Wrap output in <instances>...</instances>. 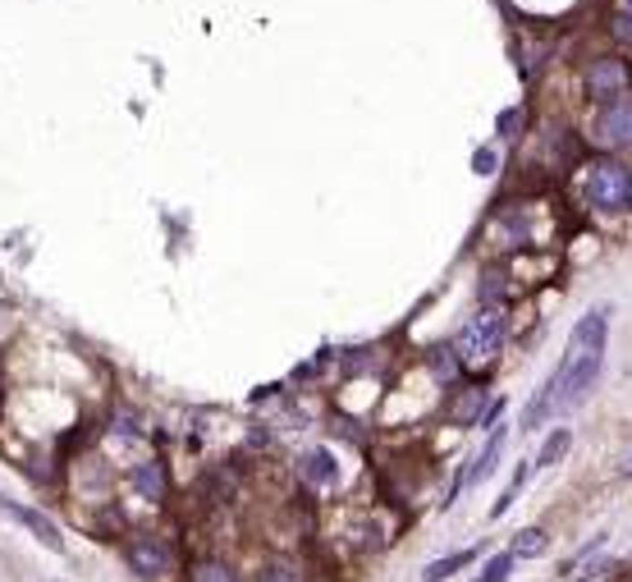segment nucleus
Wrapping results in <instances>:
<instances>
[{
  "label": "nucleus",
  "mask_w": 632,
  "mask_h": 582,
  "mask_svg": "<svg viewBox=\"0 0 632 582\" xmlns=\"http://www.w3.org/2000/svg\"><path fill=\"white\" fill-rule=\"evenodd\" d=\"M124 564L138 578L156 582V578L170 573V546H166V541H156V536H133L129 546H124Z\"/></svg>",
  "instance_id": "obj_4"
},
{
  "label": "nucleus",
  "mask_w": 632,
  "mask_h": 582,
  "mask_svg": "<svg viewBox=\"0 0 632 582\" xmlns=\"http://www.w3.org/2000/svg\"><path fill=\"white\" fill-rule=\"evenodd\" d=\"M508 569H513V555H495V560L477 573V582H504V578H508Z\"/></svg>",
  "instance_id": "obj_17"
},
{
  "label": "nucleus",
  "mask_w": 632,
  "mask_h": 582,
  "mask_svg": "<svg viewBox=\"0 0 632 582\" xmlns=\"http://www.w3.org/2000/svg\"><path fill=\"white\" fill-rule=\"evenodd\" d=\"M623 83H628V69L619 60H596L586 69V97L591 101H614L623 92Z\"/></svg>",
  "instance_id": "obj_6"
},
{
  "label": "nucleus",
  "mask_w": 632,
  "mask_h": 582,
  "mask_svg": "<svg viewBox=\"0 0 632 582\" xmlns=\"http://www.w3.org/2000/svg\"><path fill=\"white\" fill-rule=\"evenodd\" d=\"M129 486H133L142 500H161V495H166L161 463H138V468H129Z\"/></svg>",
  "instance_id": "obj_9"
},
{
  "label": "nucleus",
  "mask_w": 632,
  "mask_h": 582,
  "mask_svg": "<svg viewBox=\"0 0 632 582\" xmlns=\"http://www.w3.org/2000/svg\"><path fill=\"white\" fill-rule=\"evenodd\" d=\"M568 445H573V432H564V426H559V432H550L545 445L536 449V468H550V463H559V458L568 454Z\"/></svg>",
  "instance_id": "obj_13"
},
{
  "label": "nucleus",
  "mask_w": 632,
  "mask_h": 582,
  "mask_svg": "<svg viewBox=\"0 0 632 582\" xmlns=\"http://www.w3.org/2000/svg\"><path fill=\"white\" fill-rule=\"evenodd\" d=\"M614 32L623 37V42H632V14H619V19H614Z\"/></svg>",
  "instance_id": "obj_19"
},
{
  "label": "nucleus",
  "mask_w": 632,
  "mask_h": 582,
  "mask_svg": "<svg viewBox=\"0 0 632 582\" xmlns=\"http://www.w3.org/2000/svg\"><path fill=\"white\" fill-rule=\"evenodd\" d=\"M628 207H632V193H628Z\"/></svg>",
  "instance_id": "obj_25"
},
{
  "label": "nucleus",
  "mask_w": 632,
  "mask_h": 582,
  "mask_svg": "<svg viewBox=\"0 0 632 582\" xmlns=\"http://www.w3.org/2000/svg\"><path fill=\"white\" fill-rule=\"evenodd\" d=\"M605 330H610L605 307H591V312L573 326L564 363H559L555 376H550V385H555V408H568V404L591 395V385H596V376H601V363H605Z\"/></svg>",
  "instance_id": "obj_1"
},
{
  "label": "nucleus",
  "mask_w": 632,
  "mask_h": 582,
  "mask_svg": "<svg viewBox=\"0 0 632 582\" xmlns=\"http://www.w3.org/2000/svg\"><path fill=\"white\" fill-rule=\"evenodd\" d=\"M623 5H628V10H632V0H623Z\"/></svg>",
  "instance_id": "obj_24"
},
{
  "label": "nucleus",
  "mask_w": 632,
  "mask_h": 582,
  "mask_svg": "<svg viewBox=\"0 0 632 582\" xmlns=\"http://www.w3.org/2000/svg\"><path fill=\"white\" fill-rule=\"evenodd\" d=\"M545 551V532L541 527H527V532H518V536H513V555H541Z\"/></svg>",
  "instance_id": "obj_15"
},
{
  "label": "nucleus",
  "mask_w": 632,
  "mask_h": 582,
  "mask_svg": "<svg viewBox=\"0 0 632 582\" xmlns=\"http://www.w3.org/2000/svg\"><path fill=\"white\" fill-rule=\"evenodd\" d=\"M508 326H504V312H495V307H486V312H477L463 330H458V358H467L472 367H482L486 358L500 354Z\"/></svg>",
  "instance_id": "obj_2"
},
{
  "label": "nucleus",
  "mask_w": 632,
  "mask_h": 582,
  "mask_svg": "<svg viewBox=\"0 0 632 582\" xmlns=\"http://www.w3.org/2000/svg\"><path fill=\"white\" fill-rule=\"evenodd\" d=\"M5 504H10V500H5V495H0V509H5Z\"/></svg>",
  "instance_id": "obj_23"
},
{
  "label": "nucleus",
  "mask_w": 632,
  "mask_h": 582,
  "mask_svg": "<svg viewBox=\"0 0 632 582\" xmlns=\"http://www.w3.org/2000/svg\"><path fill=\"white\" fill-rule=\"evenodd\" d=\"M5 509H10V514H14V518H19V523H23L28 532H37V536H42L51 551H60V527H56V523H51L47 514H37V509H23V504H5Z\"/></svg>",
  "instance_id": "obj_11"
},
{
  "label": "nucleus",
  "mask_w": 632,
  "mask_h": 582,
  "mask_svg": "<svg viewBox=\"0 0 632 582\" xmlns=\"http://www.w3.org/2000/svg\"><path fill=\"white\" fill-rule=\"evenodd\" d=\"M500 449H504V426H495V432L486 436V445H482V454L472 458V468H467V477H458V486L454 491H472V486H482L486 477H491V468L500 463Z\"/></svg>",
  "instance_id": "obj_7"
},
{
  "label": "nucleus",
  "mask_w": 632,
  "mask_h": 582,
  "mask_svg": "<svg viewBox=\"0 0 632 582\" xmlns=\"http://www.w3.org/2000/svg\"><path fill=\"white\" fill-rule=\"evenodd\" d=\"M619 473H623V477H632V454L623 458V468H619Z\"/></svg>",
  "instance_id": "obj_22"
},
{
  "label": "nucleus",
  "mask_w": 632,
  "mask_h": 582,
  "mask_svg": "<svg viewBox=\"0 0 632 582\" xmlns=\"http://www.w3.org/2000/svg\"><path fill=\"white\" fill-rule=\"evenodd\" d=\"M115 432H120V441H138V422L120 417V422H115Z\"/></svg>",
  "instance_id": "obj_18"
},
{
  "label": "nucleus",
  "mask_w": 632,
  "mask_h": 582,
  "mask_svg": "<svg viewBox=\"0 0 632 582\" xmlns=\"http://www.w3.org/2000/svg\"><path fill=\"white\" fill-rule=\"evenodd\" d=\"M513 129H518V110H504L500 115V133H513Z\"/></svg>",
  "instance_id": "obj_20"
},
{
  "label": "nucleus",
  "mask_w": 632,
  "mask_h": 582,
  "mask_svg": "<svg viewBox=\"0 0 632 582\" xmlns=\"http://www.w3.org/2000/svg\"><path fill=\"white\" fill-rule=\"evenodd\" d=\"M596 138L605 147H632V101H610L596 115Z\"/></svg>",
  "instance_id": "obj_5"
},
{
  "label": "nucleus",
  "mask_w": 632,
  "mask_h": 582,
  "mask_svg": "<svg viewBox=\"0 0 632 582\" xmlns=\"http://www.w3.org/2000/svg\"><path fill=\"white\" fill-rule=\"evenodd\" d=\"M298 473H303V482H312V486H335V482H339V463H335L330 449H307V454L298 458Z\"/></svg>",
  "instance_id": "obj_8"
},
{
  "label": "nucleus",
  "mask_w": 632,
  "mask_h": 582,
  "mask_svg": "<svg viewBox=\"0 0 632 582\" xmlns=\"http://www.w3.org/2000/svg\"><path fill=\"white\" fill-rule=\"evenodd\" d=\"M426 363H431V376H436L440 385H449V381L458 376V358H454L449 344H436V348L426 354Z\"/></svg>",
  "instance_id": "obj_12"
},
{
  "label": "nucleus",
  "mask_w": 632,
  "mask_h": 582,
  "mask_svg": "<svg viewBox=\"0 0 632 582\" xmlns=\"http://www.w3.org/2000/svg\"><path fill=\"white\" fill-rule=\"evenodd\" d=\"M257 582H298V569H294L289 560H270V564L257 573Z\"/></svg>",
  "instance_id": "obj_16"
},
{
  "label": "nucleus",
  "mask_w": 632,
  "mask_h": 582,
  "mask_svg": "<svg viewBox=\"0 0 632 582\" xmlns=\"http://www.w3.org/2000/svg\"><path fill=\"white\" fill-rule=\"evenodd\" d=\"M472 560H477V546H463V551H454V555L436 560V564H426V569H422V582H449V578H454V573H463Z\"/></svg>",
  "instance_id": "obj_10"
},
{
  "label": "nucleus",
  "mask_w": 632,
  "mask_h": 582,
  "mask_svg": "<svg viewBox=\"0 0 632 582\" xmlns=\"http://www.w3.org/2000/svg\"><path fill=\"white\" fill-rule=\"evenodd\" d=\"M628 193H632V175L623 166L601 161V166L586 170V202L596 207V211H605V216L623 211L628 207Z\"/></svg>",
  "instance_id": "obj_3"
},
{
  "label": "nucleus",
  "mask_w": 632,
  "mask_h": 582,
  "mask_svg": "<svg viewBox=\"0 0 632 582\" xmlns=\"http://www.w3.org/2000/svg\"><path fill=\"white\" fill-rule=\"evenodd\" d=\"M192 582H243V578L234 573L225 560H202V564L192 569Z\"/></svg>",
  "instance_id": "obj_14"
},
{
  "label": "nucleus",
  "mask_w": 632,
  "mask_h": 582,
  "mask_svg": "<svg viewBox=\"0 0 632 582\" xmlns=\"http://www.w3.org/2000/svg\"><path fill=\"white\" fill-rule=\"evenodd\" d=\"M477 170H482V175L495 170V151H477Z\"/></svg>",
  "instance_id": "obj_21"
}]
</instances>
